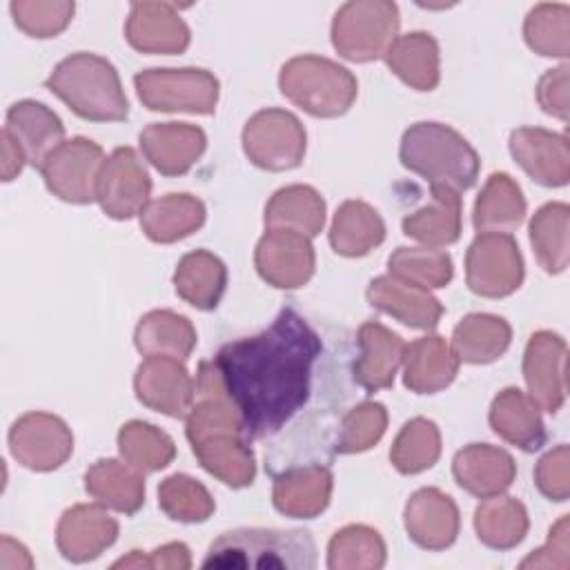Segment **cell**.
Wrapping results in <instances>:
<instances>
[{
	"label": "cell",
	"instance_id": "cell-2",
	"mask_svg": "<svg viewBox=\"0 0 570 570\" xmlns=\"http://www.w3.org/2000/svg\"><path fill=\"white\" fill-rule=\"evenodd\" d=\"M45 85L85 120L118 122L129 114L116 67L98 53L78 51L67 56L53 67Z\"/></svg>",
	"mask_w": 570,
	"mask_h": 570
},
{
	"label": "cell",
	"instance_id": "cell-39",
	"mask_svg": "<svg viewBox=\"0 0 570 570\" xmlns=\"http://www.w3.org/2000/svg\"><path fill=\"white\" fill-rule=\"evenodd\" d=\"M528 510L514 497H490L474 510V530L481 543L494 550H510L528 534Z\"/></svg>",
	"mask_w": 570,
	"mask_h": 570
},
{
	"label": "cell",
	"instance_id": "cell-22",
	"mask_svg": "<svg viewBox=\"0 0 570 570\" xmlns=\"http://www.w3.org/2000/svg\"><path fill=\"white\" fill-rule=\"evenodd\" d=\"M365 294L372 307L416 330H432L443 316V305L430 294V289L401 281L392 274L376 276L367 285Z\"/></svg>",
	"mask_w": 570,
	"mask_h": 570
},
{
	"label": "cell",
	"instance_id": "cell-36",
	"mask_svg": "<svg viewBox=\"0 0 570 570\" xmlns=\"http://www.w3.org/2000/svg\"><path fill=\"white\" fill-rule=\"evenodd\" d=\"M385 238L381 214L363 200H345L332 220L330 245L336 254L356 258L370 254Z\"/></svg>",
	"mask_w": 570,
	"mask_h": 570
},
{
	"label": "cell",
	"instance_id": "cell-12",
	"mask_svg": "<svg viewBox=\"0 0 570 570\" xmlns=\"http://www.w3.org/2000/svg\"><path fill=\"white\" fill-rule=\"evenodd\" d=\"M151 178L142 160L131 147L114 149L98 176L96 200L109 218L127 220L149 203Z\"/></svg>",
	"mask_w": 570,
	"mask_h": 570
},
{
	"label": "cell",
	"instance_id": "cell-7",
	"mask_svg": "<svg viewBox=\"0 0 570 570\" xmlns=\"http://www.w3.org/2000/svg\"><path fill=\"white\" fill-rule=\"evenodd\" d=\"M140 102L151 111L214 114L218 80L207 69H145L134 76Z\"/></svg>",
	"mask_w": 570,
	"mask_h": 570
},
{
	"label": "cell",
	"instance_id": "cell-3",
	"mask_svg": "<svg viewBox=\"0 0 570 570\" xmlns=\"http://www.w3.org/2000/svg\"><path fill=\"white\" fill-rule=\"evenodd\" d=\"M399 158L405 169L430 180V187L441 185L454 191L470 189L481 169L476 149L456 129L428 120L405 129Z\"/></svg>",
	"mask_w": 570,
	"mask_h": 570
},
{
	"label": "cell",
	"instance_id": "cell-4",
	"mask_svg": "<svg viewBox=\"0 0 570 570\" xmlns=\"http://www.w3.org/2000/svg\"><path fill=\"white\" fill-rule=\"evenodd\" d=\"M203 568H316V543L307 530L236 528L212 541Z\"/></svg>",
	"mask_w": 570,
	"mask_h": 570
},
{
	"label": "cell",
	"instance_id": "cell-5",
	"mask_svg": "<svg viewBox=\"0 0 570 570\" xmlns=\"http://www.w3.org/2000/svg\"><path fill=\"white\" fill-rule=\"evenodd\" d=\"M283 96L316 118L343 116L356 100L358 82L350 69L323 56H296L281 67Z\"/></svg>",
	"mask_w": 570,
	"mask_h": 570
},
{
	"label": "cell",
	"instance_id": "cell-43",
	"mask_svg": "<svg viewBox=\"0 0 570 570\" xmlns=\"http://www.w3.org/2000/svg\"><path fill=\"white\" fill-rule=\"evenodd\" d=\"M528 47L548 58H568L570 51V7L559 2H541L532 7L523 22Z\"/></svg>",
	"mask_w": 570,
	"mask_h": 570
},
{
	"label": "cell",
	"instance_id": "cell-51",
	"mask_svg": "<svg viewBox=\"0 0 570 570\" xmlns=\"http://www.w3.org/2000/svg\"><path fill=\"white\" fill-rule=\"evenodd\" d=\"M537 100L541 109L559 120H568V65L548 69L537 85Z\"/></svg>",
	"mask_w": 570,
	"mask_h": 570
},
{
	"label": "cell",
	"instance_id": "cell-24",
	"mask_svg": "<svg viewBox=\"0 0 570 570\" xmlns=\"http://www.w3.org/2000/svg\"><path fill=\"white\" fill-rule=\"evenodd\" d=\"M452 474L465 492L479 499H490L503 494L512 485L517 476V463L512 454L501 448L488 443H470L456 452L452 461Z\"/></svg>",
	"mask_w": 570,
	"mask_h": 570
},
{
	"label": "cell",
	"instance_id": "cell-41",
	"mask_svg": "<svg viewBox=\"0 0 570 570\" xmlns=\"http://www.w3.org/2000/svg\"><path fill=\"white\" fill-rule=\"evenodd\" d=\"M118 452L122 461L145 474L167 468L176 456V445L160 428L147 421H129L118 432Z\"/></svg>",
	"mask_w": 570,
	"mask_h": 570
},
{
	"label": "cell",
	"instance_id": "cell-32",
	"mask_svg": "<svg viewBox=\"0 0 570 570\" xmlns=\"http://www.w3.org/2000/svg\"><path fill=\"white\" fill-rule=\"evenodd\" d=\"M205 205L191 194H167L149 200L140 214V227L154 243H176L205 223Z\"/></svg>",
	"mask_w": 570,
	"mask_h": 570
},
{
	"label": "cell",
	"instance_id": "cell-46",
	"mask_svg": "<svg viewBox=\"0 0 570 570\" xmlns=\"http://www.w3.org/2000/svg\"><path fill=\"white\" fill-rule=\"evenodd\" d=\"M160 510L180 523L207 521L214 512V499L209 490L189 474H171L158 485Z\"/></svg>",
	"mask_w": 570,
	"mask_h": 570
},
{
	"label": "cell",
	"instance_id": "cell-1",
	"mask_svg": "<svg viewBox=\"0 0 570 570\" xmlns=\"http://www.w3.org/2000/svg\"><path fill=\"white\" fill-rule=\"evenodd\" d=\"M321 336L292 307L254 336L225 343L203 361L196 392L218 390L238 412L247 439L276 434L309 399Z\"/></svg>",
	"mask_w": 570,
	"mask_h": 570
},
{
	"label": "cell",
	"instance_id": "cell-40",
	"mask_svg": "<svg viewBox=\"0 0 570 570\" xmlns=\"http://www.w3.org/2000/svg\"><path fill=\"white\" fill-rule=\"evenodd\" d=\"M568 225L570 207L566 203H548L530 220V243L548 274H559L568 267Z\"/></svg>",
	"mask_w": 570,
	"mask_h": 570
},
{
	"label": "cell",
	"instance_id": "cell-13",
	"mask_svg": "<svg viewBox=\"0 0 570 570\" xmlns=\"http://www.w3.org/2000/svg\"><path fill=\"white\" fill-rule=\"evenodd\" d=\"M254 265L272 287L296 289L312 278L316 256L307 236L292 229H267L256 245Z\"/></svg>",
	"mask_w": 570,
	"mask_h": 570
},
{
	"label": "cell",
	"instance_id": "cell-6",
	"mask_svg": "<svg viewBox=\"0 0 570 570\" xmlns=\"http://www.w3.org/2000/svg\"><path fill=\"white\" fill-rule=\"evenodd\" d=\"M399 38V7L387 0H352L332 20V45L345 60L383 58Z\"/></svg>",
	"mask_w": 570,
	"mask_h": 570
},
{
	"label": "cell",
	"instance_id": "cell-21",
	"mask_svg": "<svg viewBox=\"0 0 570 570\" xmlns=\"http://www.w3.org/2000/svg\"><path fill=\"white\" fill-rule=\"evenodd\" d=\"M189 443L198 463L212 476L232 488L252 485L256 476V461L243 430H216Z\"/></svg>",
	"mask_w": 570,
	"mask_h": 570
},
{
	"label": "cell",
	"instance_id": "cell-52",
	"mask_svg": "<svg viewBox=\"0 0 570 570\" xmlns=\"http://www.w3.org/2000/svg\"><path fill=\"white\" fill-rule=\"evenodd\" d=\"M568 514L561 517L552 528L543 548L534 550L521 561V568H568Z\"/></svg>",
	"mask_w": 570,
	"mask_h": 570
},
{
	"label": "cell",
	"instance_id": "cell-31",
	"mask_svg": "<svg viewBox=\"0 0 570 570\" xmlns=\"http://www.w3.org/2000/svg\"><path fill=\"white\" fill-rule=\"evenodd\" d=\"M383 58L392 73L416 91H432L441 80L439 42L428 31L399 36Z\"/></svg>",
	"mask_w": 570,
	"mask_h": 570
},
{
	"label": "cell",
	"instance_id": "cell-27",
	"mask_svg": "<svg viewBox=\"0 0 570 570\" xmlns=\"http://www.w3.org/2000/svg\"><path fill=\"white\" fill-rule=\"evenodd\" d=\"M4 129L22 147L27 163L40 167L45 158L65 142V125L47 105L38 100H18L7 111Z\"/></svg>",
	"mask_w": 570,
	"mask_h": 570
},
{
	"label": "cell",
	"instance_id": "cell-37",
	"mask_svg": "<svg viewBox=\"0 0 570 570\" xmlns=\"http://www.w3.org/2000/svg\"><path fill=\"white\" fill-rule=\"evenodd\" d=\"M512 327L505 318L474 312L461 318L452 332V350L463 363H492L510 347Z\"/></svg>",
	"mask_w": 570,
	"mask_h": 570
},
{
	"label": "cell",
	"instance_id": "cell-33",
	"mask_svg": "<svg viewBox=\"0 0 570 570\" xmlns=\"http://www.w3.org/2000/svg\"><path fill=\"white\" fill-rule=\"evenodd\" d=\"M325 225V200L309 185H287L274 191L265 205L267 229H292L307 238L321 234Z\"/></svg>",
	"mask_w": 570,
	"mask_h": 570
},
{
	"label": "cell",
	"instance_id": "cell-23",
	"mask_svg": "<svg viewBox=\"0 0 570 570\" xmlns=\"http://www.w3.org/2000/svg\"><path fill=\"white\" fill-rule=\"evenodd\" d=\"M356 343L358 358L352 370L354 381L367 392L392 387L396 370L403 363V338L379 321H367L358 327Z\"/></svg>",
	"mask_w": 570,
	"mask_h": 570
},
{
	"label": "cell",
	"instance_id": "cell-53",
	"mask_svg": "<svg viewBox=\"0 0 570 570\" xmlns=\"http://www.w3.org/2000/svg\"><path fill=\"white\" fill-rule=\"evenodd\" d=\"M27 163L22 147L11 138L7 129H2V180H13Z\"/></svg>",
	"mask_w": 570,
	"mask_h": 570
},
{
	"label": "cell",
	"instance_id": "cell-26",
	"mask_svg": "<svg viewBox=\"0 0 570 570\" xmlns=\"http://www.w3.org/2000/svg\"><path fill=\"white\" fill-rule=\"evenodd\" d=\"M332 485L334 476L325 465L292 468L274 479L272 501L285 517L314 519L327 508Z\"/></svg>",
	"mask_w": 570,
	"mask_h": 570
},
{
	"label": "cell",
	"instance_id": "cell-47",
	"mask_svg": "<svg viewBox=\"0 0 570 570\" xmlns=\"http://www.w3.org/2000/svg\"><path fill=\"white\" fill-rule=\"evenodd\" d=\"M387 428V410L381 403L365 401L352 407L338 428V436L334 450L338 454H356L365 452L381 441Z\"/></svg>",
	"mask_w": 570,
	"mask_h": 570
},
{
	"label": "cell",
	"instance_id": "cell-28",
	"mask_svg": "<svg viewBox=\"0 0 570 570\" xmlns=\"http://www.w3.org/2000/svg\"><path fill=\"white\" fill-rule=\"evenodd\" d=\"M488 421L494 434L523 452H534L546 443V425L539 407L519 387H505L494 396Z\"/></svg>",
	"mask_w": 570,
	"mask_h": 570
},
{
	"label": "cell",
	"instance_id": "cell-30",
	"mask_svg": "<svg viewBox=\"0 0 570 570\" xmlns=\"http://www.w3.org/2000/svg\"><path fill=\"white\" fill-rule=\"evenodd\" d=\"M85 490L100 505L122 514H134L145 503L142 472L118 459H98L85 472Z\"/></svg>",
	"mask_w": 570,
	"mask_h": 570
},
{
	"label": "cell",
	"instance_id": "cell-18",
	"mask_svg": "<svg viewBox=\"0 0 570 570\" xmlns=\"http://www.w3.org/2000/svg\"><path fill=\"white\" fill-rule=\"evenodd\" d=\"M125 38L142 53H183L191 40L189 27L169 2H134Z\"/></svg>",
	"mask_w": 570,
	"mask_h": 570
},
{
	"label": "cell",
	"instance_id": "cell-14",
	"mask_svg": "<svg viewBox=\"0 0 570 570\" xmlns=\"http://www.w3.org/2000/svg\"><path fill=\"white\" fill-rule=\"evenodd\" d=\"M134 390L142 405L160 414L187 416L196 394V381L180 358L145 356L134 376Z\"/></svg>",
	"mask_w": 570,
	"mask_h": 570
},
{
	"label": "cell",
	"instance_id": "cell-20",
	"mask_svg": "<svg viewBox=\"0 0 570 570\" xmlns=\"http://www.w3.org/2000/svg\"><path fill=\"white\" fill-rule=\"evenodd\" d=\"M407 537L425 550H445L459 534V508L445 492L436 488L416 490L405 505Z\"/></svg>",
	"mask_w": 570,
	"mask_h": 570
},
{
	"label": "cell",
	"instance_id": "cell-11",
	"mask_svg": "<svg viewBox=\"0 0 570 570\" xmlns=\"http://www.w3.org/2000/svg\"><path fill=\"white\" fill-rule=\"evenodd\" d=\"M9 450L20 465L51 472L71 456L73 434L56 414L27 412L9 430Z\"/></svg>",
	"mask_w": 570,
	"mask_h": 570
},
{
	"label": "cell",
	"instance_id": "cell-44",
	"mask_svg": "<svg viewBox=\"0 0 570 570\" xmlns=\"http://www.w3.org/2000/svg\"><path fill=\"white\" fill-rule=\"evenodd\" d=\"M441 454V434L434 421L416 416L396 434L390 461L401 474H419L436 463Z\"/></svg>",
	"mask_w": 570,
	"mask_h": 570
},
{
	"label": "cell",
	"instance_id": "cell-15",
	"mask_svg": "<svg viewBox=\"0 0 570 570\" xmlns=\"http://www.w3.org/2000/svg\"><path fill=\"white\" fill-rule=\"evenodd\" d=\"M566 341L550 330L534 332L525 345L523 379L528 396L550 414L559 412L566 401Z\"/></svg>",
	"mask_w": 570,
	"mask_h": 570
},
{
	"label": "cell",
	"instance_id": "cell-29",
	"mask_svg": "<svg viewBox=\"0 0 570 570\" xmlns=\"http://www.w3.org/2000/svg\"><path fill=\"white\" fill-rule=\"evenodd\" d=\"M403 234L423 247H448L461 236V196L459 191L432 185L428 205L403 218Z\"/></svg>",
	"mask_w": 570,
	"mask_h": 570
},
{
	"label": "cell",
	"instance_id": "cell-17",
	"mask_svg": "<svg viewBox=\"0 0 570 570\" xmlns=\"http://www.w3.org/2000/svg\"><path fill=\"white\" fill-rule=\"evenodd\" d=\"M118 537V521L105 505L78 503L58 521L56 546L60 554L73 563H85L100 557Z\"/></svg>",
	"mask_w": 570,
	"mask_h": 570
},
{
	"label": "cell",
	"instance_id": "cell-42",
	"mask_svg": "<svg viewBox=\"0 0 570 570\" xmlns=\"http://www.w3.org/2000/svg\"><path fill=\"white\" fill-rule=\"evenodd\" d=\"M385 543L370 525H345L327 546V568L332 570H370L383 568Z\"/></svg>",
	"mask_w": 570,
	"mask_h": 570
},
{
	"label": "cell",
	"instance_id": "cell-25",
	"mask_svg": "<svg viewBox=\"0 0 570 570\" xmlns=\"http://www.w3.org/2000/svg\"><path fill=\"white\" fill-rule=\"evenodd\" d=\"M459 358L445 338L428 334L405 345L403 352V385L416 394H434L445 390L456 372Z\"/></svg>",
	"mask_w": 570,
	"mask_h": 570
},
{
	"label": "cell",
	"instance_id": "cell-48",
	"mask_svg": "<svg viewBox=\"0 0 570 570\" xmlns=\"http://www.w3.org/2000/svg\"><path fill=\"white\" fill-rule=\"evenodd\" d=\"M13 22L31 38H53L67 29L73 18L69 0H13L9 4Z\"/></svg>",
	"mask_w": 570,
	"mask_h": 570
},
{
	"label": "cell",
	"instance_id": "cell-10",
	"mask_svg": "<svg viewBox=\"0 0 570 570\" xmlns=\"http://www.w3.org/2000/svg\"><path fill=\"white\" fill-rule=\"evenodd\" d=\"M468 287L485 298H503L523 281V258L510 234L481 232L465 254Z\"/></svg>",
	"mask_w": 570,
	"mask_h": 570
},
{
	"label": "cell",
	"instance_id": "cell-8",
	"mask_svg": "<svg viewBox=\"0 0 570 570\" xmlns=\"http://www.w3.org/2000/svg\"><path fill=\"white\" fill-rule=\"evenodd\" d=\"M243 149L261 169H294L305 156V127L292 111L261 109L243 127Z\"/></svg>",
	"mask_w": 570,
	"mask_h": 570
},
{
	"label": "cell",
	"instance_id": "cell-9",
	"mask_svg": "<svg viewBox=\"0 0 570 570\" xmlns=\"http://www.w3.org/2000/svg\"><path fill=\"white\" fill-rule=\"evenodd\" d=\"M105 160V151L98 142L76 136L60 142L38 169L53 196L65 203L87 205L96 200L98 176Z\"/></svg>",
	"mask_w": 570,
	"mask_h": 570
},
{
	"label": "cell",
	"instance_id": "cell-45",
	"mask_svg": "<svg viewBox=\"0 0 570 570\" xmlns=\"http://www.w3.org/2000/svg\"><path fill=\"white\" fill-rule=\"evenodd\" d=\"M392 276L414 283L419 287H445L452 281V258L434 247H396L387 258Z\"/></svg>",
	"mask_w": 570,
	"mask_h": 570
},
{
	"label": "cell",
	"instance_id": "cell-34",
	"mask_svg": "<svg viewBox=\"0 0 570 570\" xmlns=\"http://www.w3.org/2000/svg\"><path fill=\"white\" fill-rule=\"evenodd\" d=\"M525 218V198L517 180L505 171H494L485 180L472 212V223L481 232L510 234Z\"/></svg>",
	"mask_w": 570,
	"mask_h": 570
},
{
	"label": "cell",
	"instance_id": "cell-19",
	"mask_svg": "<svg viewBox=\"0 0 570 570\" xmlns=\"http://www.w3.org/2000/svg\"><path fill=\"white\" fill-rule=\"evenodd\" d=\"M142 156L165 176L187 174L207 147V136L189 122H151L140 131Z\"/></svg>",
	"mask_w": 570,
	"mask_h": 570
},
{
	"label": "cell",
	"instance_id": "cell-38",
	"mask_svg": "<svg viewBox=\"0 0 570 570\" xmlns=\"http://www.w3.org/2000/svg\"><path fill=\"white\" fill-rule=\"evenodd\" d=\"M134 343L145 356L158 354L185 361L196 347V330L183 314L171 309H154L138 321Z\"/></svg>",
	"mask_w": 570,
	"mask_h": 570
},
{
	"label": "cell",
	"instance_id": "cell-49",
	"mask_svg": "<svg viewBox=\"0 0 570 570\" xmlns=\"http://www.w3.org/2000/svg\"><path fill=\"white\" fill-rule=\"evenodd\" d=\"M534 483L550 501H566L570 494V452L561 443L546 452L534 468Z\"/></svg>",
	"mask_w": 570,
	"mask_h": 570
},
{
	"label": "cell",
	"instance_id": "cell-35",
	"mask_svg": "<svg viewBox=\"0 0 570 570\" xmlns=\"http://www.w3.org/2000/svg\"><path fill=\"white\" fill-rule=\"evenodd\" d=\"M225 285L227 267L216 254L207 249L189 252L176 265V294L196 309H214L225 292Z\"/></svg>",
	"mask_w": 570,
	"mask_h": 570
},
{
	"label": "cell",
	"instance_id": "cell-16",
	"mask_svg": "<svg viewBox=\"0 0 570 570\" xmlns=\"http://www.w3.org/2000/svg\"><path fill=\"white\" fill-rule=\"evenodd\" d=\"M510 154L519 167L543 187H563L570 178L566 134L543 127H519L510 134Z\"/></svg>",
	"mask_w": 570,
	"mask_h": 570
},
{
	"label": "cell",
	"instance_id": "cell-50",
	"mask_svg": "<svg viewBox=\"0 0 570 570\" xmlns=\"http://www.w3.org/2000/svg\"><path fill=\"white\" fill-rule=\"evenodd\" d=\"M191 566L189 548L180 541L165 543L149 554L140 550H131L129 557H122L114 563V568H160V570H187Z\"/></svg>",
	"mask_w": 570,
	"mask_h": 570
}]
</instances>
